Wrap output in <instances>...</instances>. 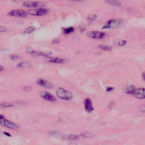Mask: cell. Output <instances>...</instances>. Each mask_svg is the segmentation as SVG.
Here are the masks:
<instances>
[{"instance_id":"obj_32","label":"cell","mask_w":145,"mask_h":145,"mask_svg":"<svg viewBox=\"0 0 145 145\" xmlns=\"http://www.w3.org/2000/svg\"></svg>"},{"instance_id":"obj_29","label":"cell","mask_w":145,"mask_h":145,"mask_svg":"<svg viewBox=\"0 0 145 145\" xmlns=\"http://www.w3.org/2000/svg\"><path fill=\"white\" fill-rule=\"evenodd\" d=\"M72 1H76V2H79V1H84V0H70Z\"/></svg>"},{"instance_id":"obj_10","label":"cell","mask_w":145,"mask_h":145,"mask_svg":"<svg viewBox=\"0 0 145 145\" xmlns=\"http://www.w3.org/2000/svg\"><path fill=\"white\" fill-rule=\"evenodd\" d=\"M36 83L39 86L44 87L47 88H53V85L50 82L48 81L45 79L43 78H39L36 81Z\"/></svg>"},{"instance_id":"obj_6","label":"cell","mask_w":145,"mask_h":145,"mask_svg":"<svg viewBox=\"0 0 145 145\" xmlns=\"http://www.w3.org/2000/svg\"><path fill=\"white\" fill-rule=\"evenodd\" d=\"M28 13L27 11L21 9H15L11 10L8 13V15L11 17H19V18H24L26 17L28 15Z\"/></svg>"},{"instance_id":"obj_18","label":"cell","mask_w":145,"mask_h":145,"mask_svg":"<svg viewBox=\"0 0 145 145\" xmlns=\"http://www.w3.org/2000/svg\"><path fill=\"white\" fill-rule=\"evenodd\" d=\"M35 28L34 27V26H30V27H27V28L24 30V33L26 34H31V33L34 32L35 31Z\"/></svg>"},{"instance_id":"obj_28","label":"cell","mask_w":145,"mask_h":145,"mask_svg":"<svg viewBox=\"0 0 145 145\" xmlns=\"http://www.w3.org/2000/svg\"><path fill=\"white\" fill-rule=\"evenodd\" d=\"M4 66H3L2 65H1V66H0V70H1V72H2V71H4Z\"/></svg>"},{"instance_id":"obj_11","label":"cell","mask_w":145,"mask_h":145,"mask_svg":"<svg viewBox=\"0 0 145 145\" xmlns=\"http://www.w3.org/2000/svg\"><path fill=\"white\" fill-rule=\"evenodd\" d=\"M84 105L86 111L88 113H91L94 110L93 104L90 99L86 98L84 101Z\"/></svg>"},{"instance_id":"obj_8","label":"cell","mask_w":145,"mask_h":145,"mask_svg":"<svg viewBox=\"0 0 145 145\" xmlns=\"http://www.w3.org/2000/svg\"><path fill=\"white\" fill-rule=\"evenodd\" d=\"M132 95L138 99H145V88L136 87L133 92Z\"/></svg>"},{"instance_id":"obj_26","label":"cell","mask_w":145,"mask_h":145,"mask_svg":"<svg viewBox=\"0 0 145 145\" xmlns=\"http://www.w3.org/2000/svg\"><path fill=\"white\" fill-rule=\"evenodd\" d=\"M60 41V40H59V39H55L53 40V41H52V43L53 44H58V43H59V42Z\"/></svg>"},{"instance_id":"obj_7","label":"cell","mask_w":145,"mask_h":145,"mask_svg":"<svg viewBox=\"0 0 145 145\" xmlns=\"http://www.w3.org/2000/svg\"><path fill=\"white\" fill-rule=\"evenodd\" d=\"M106 34L103 32L92 31H89L87 33L88 37L94 39H102L105 37Z\"/></svg>"},{"instance_id":"obj_27","label":"cell","mask_w":145,"mask_h":145,"mask_svg":"<svg viewBox=\"0 0 145 145\" xmlns=\"http://www.w3.org/2000/svg\"><path fill=\"white\" fill-rule=\"evenodd\" d=\"M113 89L114 88L112 87H107V92H109V91H112Z\"/></svg>"},{"instance_id":"obj_1","label":"cell","mask_w":145,"mask_h":145,"mask_svg":"<svg viewBox=\"0 0 145 145\" xmlns=\"http://www.w3.org/2000/svg\"><path fill=\"white\" fill-rule=\"evenodd\" d=\"M56 95L61 99L65 101H70L73 98L72 94L70 91L62 87L57 88L56 91Z\"/></svg>"},{"instance_id":"obj_19","label":"cell","mask_w":145,"mask_h":145,"mask_svg":"<svg viewBox=\"0 0 145 145\" xmlns=\"http://www.w3.org/2000/svg\"><path fill=\"white\" fill-rule=\"evenodd\" d=\"M52 53L51 52H36V55L39 56H44V57H48V56L52 55Z\"/></svg>"},{"instance_id":"obj_3","label":"cell","mask_w":145,"mask_h":145,"mask_svg":"<svg viewBox=\"0 0 145 145\" xmlns=\"http://www.w3.org/2000/svg\"><path fill=\"white\" fill-rule=\"evenodd\" d=\"M0 124L3 127H5L7 128L10 129H16L19 127V126L15 123L10 121V120H6L4 116L1 114L0 116Z\"/></svg>"},{"instance_id":"obj_21","label":"cell","mask_w":145,"mask_h":145,"mask_svg":"<svg viewBox=\"0 0 145 145\" xmlns=\"http://www.w3.org/2000/svg\"><path fill=\"white\" fill-rule=\"evenodd\" d=\"M74 31V27H72L63 29V32L64 33L65 35L70 34V33H72V32H73Z\"/></svg>"},{"instance_id":"obj_31","label":"cell","mask_w":145,"mask_h":145,"mask_svg":"<svg viewBox=\"0 0 145 145\" xmlns=\"http://www.w3.org/2000/svg\"><path fill=\"white\" fill-rule=\"evenodd\" d=\"M4 134H6V135H7V136H8V137H11V135L10 134H9V133H4Z\"/></svg>"},{"instance_id":"obj_12","label":"cell","mask_w":145,"mask_h":145,"mask_svg":"<svg viewBox=\"0 0 145 145\" xmlns=\"http://www.w3.org/2000/svg\"><path fill=\"white\" fill-rule=\"evenodd\" d=\"M65 61L64 59L59 57H52L48 60V62L52 63H63Z\"/></svg>"},{"instance_id":"obj_22","label":"cell","mask_w":145,"mask_h":145,"mask_svg":"<svg viewBox=\"0 0 145 145\" xmlns=\"http://www.w3.org/2000/svg\"><path fill=\"white\" fill-rule=\"evenodd\" d=\"M79 136L75 134H70L68 136L67 139L69 140H76L79 139Z\"/></svg>"},{"instance_id":"obj_16","label":"cell","mask_w":145,"mask_h":145,"mask_svg":"<svg viewBox=\"0 0 145 145\" xmlns=\"http://www.w3.org/2000/svg\"><path fill=\"white\" fill-rule=\"evenodd\" d=\"M98 48L104 51H111L112 50V47L107 45H99Z\"/></svg>"},{"instance_id":"obj_20","label":"cell","mask_w":145,"mask_h":145,"mask_svg":"<svg viewBox=\"0 0 145 145\" xmlns=\"http://www.w3.org/2000/svg\"><path fill=\"white\" fill-rule=\"evenodd\" d=\"M30 64L29 62H19V63L17 64V67L19 68H27L28 66H30Z\"/></svg>"},{"instance_id":"obj_2","label":"cell","mask_w":145,"mask_h":145,"mask_svg":"<svg viewBox=\"0 0 145 145\" xmlns=\"http://www.w3.org/2000/svg\"><path fill=\"white\" fill-rule=\"evenodd\" d=\"M123 21L120 19H112L108 21L102 27L103 29L116 28L119 27L122 24Z\"/></svg>"},{"instance_id":"obj_14","label":"cell","mask_w":145,"mask_h":145,"mask_svg":"<svg viewBox=\"0 0 145 145\" xmlns=\"http://www.w3.org/2000/svg\"><path fill=\"white\" fill-rule=\"evenodd\" d=\"M107 4L114 6H121V2L118 0H105Z\"/></svg>"},{"instance_id":"obj_5","label":"cell","mask_w":145,"mask_h":145,"mask_svg":"<svg viewBox=\"0 0 145 145\" xmlns=\"http://www.w3.org/2000/svg\"><path fill=\"white\" fill-rule=\"evenodd\" d=\"M23 6L28 8H39V7H44L45 6V4L41 1H25L23 4Z\"/></svg>"},{"instance_id":"obj_17","label":"cell","mask_w":145,"mask_h":145,"mask_svg":"<svg viewBox=\"0 0 145 145\" xmlns=\"http://www.w3.org/2000/svg\"><path fill=\"white\" fill-rule=\"evenodd\" d=\"M13 106V104L10 102H4L0 104V108H8Z\"/></svg>"},{"instance_id":"obj_15","label":"cell","mask_w":145,"mask_h":145,"mask_svg":"<svg viewBox=\"0 0 145 145\" xmlns=\"http://www.w3.org/2000/svg\"><path fill=\"white\" fill-rule=\"evenodd\" d=\"M127 43L126 40H122V39H117L114 41V44L117 46H124Z\"/></svg>"},{"instance_id":"obj_25","label":"cell","mask_w":145,"mask_h":145,"mask_svg":"<svg viewBox=\"0 0 145 145\" xmlns=\"http://www.w3.org/2000/svg\"><path fill=\"white\" fill-rule=\"evenodd\" d=\"M6 31H7V29L6 27H4V26L2 25L0 26V32H5Z\"/></svg>"},{"instance_id":"obj_30","label":"cell","mask_w":145,"mask_h":145,"mask_svg":"<svg viewBox=\"0 0 145 145\" xmlns=\"http://www.w3.org/2000/svg\"><path fill=\"white\" fill-rule=\"evenodd\" d=\"M142 77H143V79L145 81V72H143L142 74Z\"/></svg>"},{"instance_id":"obj_4","label":"cell","mask_w":145,"mask_h":145,"mask_svg":"<svg viewBox=\"0 0 145 145\" xmlns=\"http://www.w3.org/2000/svg\"><path fill=\"white\" fill-rule=\"evenodd\" d=\"M49 10L46 8H36L35 9H32L28 11V14L32 16H37V17H40L48 14Z\"/></svg>"},{"instance_id":"obj_9","label":"cell","mask_w":145,"mask_h":145,"mask_svg":"<svg viewBox=\"0 0 145 145\" xmlns=\"http://www.w3.org/2000/svg\"><path fill=\"white\" fill-rule=\"evenodd\" d=\"M40 96L42 99L45 100L47 101H52V102H54L56 101V98L54 95H52V94L49 93L48 92H40Z\"/></svg>"},{"instance_id":"obj_24","label":"cell","mask_w":145,"mask_h":145,"mask_svg":"<svg viewBox=\"0 0 145 145\" xmlns=\"http://www.w3.org/2000/svg\"><path fill=\"white\" fill-rule=\"evenodd\" d=\"M96 18H97L96 15H89L87 17V19L89 21H93L95 19H96Z\"/></svg>"},{"instance_id":"obj_23","label":"cell","mask_w":145,"mask_h":145,"mask_svg":"<svg viewBox=\"0 0 145 145\" xmlns=\"http://www.w3.org/2000/svg\"><path fill=\"white\" fill-rule=\"evenodd\" d=\"M21 56L18 54H11L10 56V59L12 60H18L19 59H21Z\"/></svg>"},{"instance_id":"obj_13","label":"cell","mask_w":145,"mask_h":145,"mask_svg":"<svg viewBox=\"0 0 145 145\" xmlns=\"http://www.w3.org/2000/svg\"><path fill=\"white\" fill-rule=\"evenodd\" d=\"M135 88L136 87L133 86H127L124 88V92L127 94L132 95L133 92L134 91Z\"/></svg>"}]
</instances>
